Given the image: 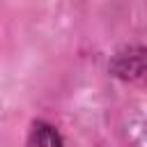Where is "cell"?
Instances as JSON below:
<instances>
[{
	"label": "cell",
	"instance_id": "6da1fadb",
	"mask_svg": "<svg viewBox=\"0 0 147 147\" xmlns=\"http://www.w3.org/2000/svg\"><path fill=\"white\" fill-rule=\"evenodd\" d=\"M28 147H62V140L57 136V131L46 124V122H37L30 131V140Z\"/></svg>",
	"mask_w": 147,
	"mask_h": 147
}]
</instances>
